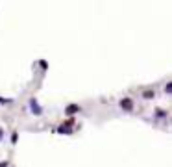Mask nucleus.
<instances>
[{
    "mask_svg": "<svg viewBox=\"0 0 172 167\" xmlns=\"http://www.w3.org/2000/svg\"><path fill=\"white\" fill-rule=\"evenodd\" d=\"M30 106H31V112H33L35 115H41V113H43V108L37 106V100H35V99H30Z\"/></svg>",
    "mask_w": 172,
    "mask_h": 167,
    "instance_id": "f257e3e1",
    "label": "nucleus"
},
{
    "mask_svg": "<svg viewBox=\"0 0 172 167\" xmlns=\"http://www.w3.org/2000/svg\"><path fill=\"white\" fill-rule=\"evenodd\" d=\"M120 106H122V110H126V112L133 110V102H132V99H122V100H120Z\"/></svg>",
    "mask_w": 172,
    "mask_h": 167,
    "instance_id": "f03ea898",
    "label": "nucleus"
},
{
    "mask_svg": "<svg viewBox=\"0 0 172 167\" xmlns=\"http://www.w3.org/2000/svg\"><path fill=\"white\" fill-rule=\"evenodd\" d=\"M80 108L78 106H67V113H70V112H78Z\"/></svg>",
    "mask_w": 172,
    "mask_h": 167,
    "instance_id": "7ed1b4c3",
    "label": "nucleus"
},
{
    "mask_svg": "<svg viewBox=\"0 0 172 167\" xmlns=\"http://www.w3.org/2000/svg\"><path fill=\"white\" fill-rule=\"evenodd\" d=\"M156 115H157V117H165V112H163V110H156Z\"/></svg>",
    "mask_w": 172,
    "mask_h": 167,
    "instance_id": "20e7f679",
    "label": "nucleus"
},
{
    "mask_svg": "<svg viewBox=\"0 0 172 167\" xmlns=\"http://www.w3.org/2000/svg\"><path fill=\"white\" fill-rule=\"evenodd\" d=\"M6 165H7V164H0V167H6Z\"/></svg>",
    "mask_w": 172,
    "mask_h": 167,
    "instance_id": "39448f33",
    "label": "nucleus"
},
{
    "mask_svg": "<svg viewBox=\"0 0 172 167\" xmlns=\"http://www.w3.org/2000/svg\"><path fill=\"white\" fill-rule=\"evenodd\" d=\"M0 139H2V130H0Z\"/></svg>",
    "mask_w": 172,
    "mask_h": 167,
    "instance_id": "423d86ee",
    "label": "nucleus"
}]
</instances>
